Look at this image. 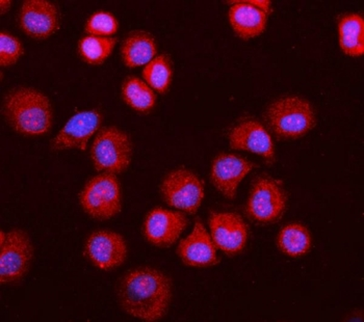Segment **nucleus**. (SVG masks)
Returning <instances> with one entry per match:
<instances>
[{
	"label": "nucleus",
	"instance_id": "obj_24",
	"mask_svg": "<svg viewBox=\"0 0 364 322\" xmlns=\"http://www.w3.org/2000/svg\"><path fill=\"white\" fill-rule=\"evenodd\" d=\"M117 18L109 12L99 11L91 16L85 23V31L96 37H112L118 31Z\"/></svg>",
	"mask_w": 364,
	"mask_h": 322
},
{
	"label": "nucleus",
	"instance_id": "obj_11",
	"mask_svg": "<svg viewBox=\"0 0 364 322\" xmlns=\"http://www.w3.org/2000/svg\"><path fill=\"white\" fill-rule=\"evenodd\" d=\"M210 229L211 240L217 249L228 255L240 253L248 242L246 222L237 213H211Z\"/></svg>",
	"mask_w": 364,
	"mask_h": 322
},
{
	"label": "nucleus",
	"instance_id": "obj_14",
	"mask_svg": "<svg viewBox=\"0 0 364 322\" xmlns=\"http://www.w3.org/2000/svg\"><path fill=\"white\" fill-rule=\"evenodd\" d=\"M229 145L233 150L247 151L259 155L267 163L275 162V148L271 134L255 120L242 122L231 129Z\"/></svg>",
	"mask_w": 364,
	"mask_h": 322
},
{
	"label": "nucleus",
	"instance_id": "obj_23",
	"mask_svg": "<svg viewBox=\"0 0 364 322\" xmlns=\"http://www.w3.org/2000/svg\"><path fill=\"white\" fill-rule=\"evenodd\" d=\"M173 69L170 58L166 54L157 55L143 70L144 81L154 91L164 94L172 82Z\"/></svg>",
	"mask_w": 364,
	"mask_h": 322
},
{
	"label": "nucleus",
	"instance_id": "obj_16",
	"mask_svg": "<svg viewBox=\"0 0 364 322\" xmlns=\"http://www.w3.org/2000/svg\"><path fill=\"white\" fill-rule=\"evenodd\" d=\"M177 254L188 267H208L219 262L217 247L201 222H196L192 233L181 240Z\"/></svg>",
	"mask_w": 364,
	"mask_h": 322
},
{
	"label": "nucleus",
	"instance_id": "obj_21",
	"mask_svg": "<svg viewBox=\"0 0 364 322\" xmlns=\"http://www.w3.org/2000/svg\"><path fill=\"white\" fill-rule=\"evenodd\" d=\"M123 100L128 107L139 112H148L155 107L156 95L146 81L129 77L123 82L121 90Z\"/></svg>",
	"mask_w": 364,
	"mask_h": 322
},
{
	"label": "nucleus",
	"instance_id": "obj_12",
	"mask_svg": "<svg viewBox=\"0 0 364 322\" xmlns=\"http://www.w3.org/2000/svg\"><path fill=\"white\" fill-rule=\"evenodd\" d=\"M188 227V220L179 211L155 208L148 213L144 222L146 240L156 247H171Z\"/></svg>",
	"mask_w": 364,
	"mask_h": 322
},
{
	"label": "nucleus",
	"instance_id": "obj_15",
	"mask_svg": "<svg viewBox=\"0 0 364 322\" xmlns=\"http://www.w3.org/2000/svg\"><path fill=\"white\" fill-rule=\"evenodd\" d=\"M19 24L28 37L46 39L58 29V9L46 0H28L20 10Z\"/></svg>",
	"mask_w": 364,
	"mask_h": 322
},
{
	"label": "nucleus",
	"instance_id": "obj_10",
	"mask_svg": "<svg viewBox=\"0 0 364 322\" xmlns=\"http://www.w3.org/2000/svg\"><path fill=\"white\" fill-rule=\"evenodd\" d=\"M102 114L96 109L84 110L72 116L53 141L55 150L78 149L85 151L90 139L97 134Z\"/></svg>",
	"mask_w": 364,
	"mask_h": 322
},
{
	"label": "nucleus",
	"instance_id": "obj_18",
	"mask_svg": "<svg viewBox=\"0 0 364 322\" xmlns=\"http://www.w3.org/2000/svg\"><path fill=\"white\" fill-rule=\"evenodd\" d=\"M156 53L157 46L154 37L143 31H136L128 36L121 47L123 62L129 68L146 66L156 58Z\"/></svg>",
	"mask_w": 364,
	"mask_h": 322
},
{
	"label": "nucleus",
	"instance_id": "obj_9",
	"mask_svg": "<svg viewBox=\"0 0 364 322\" xmlns=\"http://www.w3.org/2000/svg\"><path fill=\"white\" fill-rule=\"evenodd\" d=\"M85 255L97 269L112 270L127 260V242L116 232H94L85 242Z\"/></svg>",
	"mask_w": 364,
	"mask_h": 322
},
{
	"label": "nucleus",
	"instance_id": "obj_1",
	"mask_svg": "<svg viewBox=\"0 0 364 322\" xmlns=\"http://www.w3.org/2000/svg\"><path fill=\"white\" fill-rule=\"evenodd\" d=\"M171 299L172 286L168 277L149 267L128 272L119 287L122 309L146 322L161 321L167 313Z\"/></svg>",
	"mask_w": 364,
	"mask_h": 322
},
{
	"label": "nucleus",
	"instance_id": "obj_17",
	"mask_svg": "<svg viewBox=\"0 0 364 322\" xmlns=\"http://www.w3.org/2000/svg\"><path fill=\"white\" fill-rule=\"evenodd\" d=\"M229 22L238 37L252 39L266 31L267 14L250 1H238L229 10Z\"/></svg>",
	"mask_w": 364,
	"mask_h": 322
},
{
	"label": "nucleus",
	"instance_id": "obj_20",
	"mask_svg": "<svg viewBox=\"0 0 364 322\" xmlns=\"http://www.w3.org/2000/svg\"><path fill=\"white\" fill-rule=\"evenodd\" d=\"M278 247L287 256L298 258L306 255L311 247L309 229L300 224H289L278 234Z\"/></svg>",
	"mask_w": 364,
	"mask_h": 322
},
{
	"label": "nucleus",
	"instance_id": "obj_7",
	"mask_svg": "<svg viewBox=\"0 0 364 322\" xmlns=\"http://www.w3.org/2000/svg\"><path fill=\"white\" fill-rule=\"evenodd\" d=\"M164 201L168 206L194 215L204 199L203 182L186 168H178L166 176L161 186Z\"/></svg>",
	"mask_w": 364,
	"mask_h": 322
},
{
	"label": "nucleus",
	"instance_id": "obj_8",
	"mask_svg": "<svg viewBox=\"0 0 364 322\" xmlns=\"http://www.w3.org/2000/svg\"><path fill=\"white\" fill-rule=\"evenodd\" d=\"M287 197L279 182L267 177L255 180L247 201L249 218L262 224L275 222L284 213Z\"/></svg>",
	"mask_w": 364,
	"mask_h": 322
},
{
	"label": "nucleus",
	"instance_id": "obj_4",
	"mask_svg": "<svg viewBox=\"0 0 364 322\" xmlns=\"http://www.w3.org/2000/svg\"><path fill=\"white\" fill-rule=\"evenodd\" d=\"M90 153L99 172L120 174L127 170L132 162V141L129 135L119 128H102L96 134Z\"/></svg>",
	"mask_w": 364,
	"mask_h": 322
},
{
	"label": "nucleus",
	"instance_id": "obj_3",
	"mask_svg": "<svg viewBox=\"0 0 364 322\" xmlns=\"http://www.w3.org/2000/svg\"><path fill=\"white\" fill-rule=\"evenodd\" d=\"M267 120L281 139L304 136L316 125V114L309 101L300 97H284L274 101L267 110Z\"/></svg>",
	"mask_w": 364,
	"mask_h": 322
},
{
	"label": "nucleus",
	"instance_id": "obj_5",
	"mask_svg": "<svg viewBox=\"0 0 364 322\" xmlns=\"http://www.w3.org/2000/svg\"><path fill=\"white\" fill-rule=\"evenodd\" d=\"M85 213L99 220H109L122 208L121 189L114 174H100L92 178L80 195Z\"/></svg>",
	"mask_w": 364,
	"mask_h": 322
},
{
	"label": "nucleus",
	"instance_id": "obj_25",
	"mask_svg": "<svg viewBox=\"0 0 364 322\" xmlns=\"http://www.w3.org/2000/svg\"><path fill=\"white\" fill-rule=\"evenodd\" d=\"M24 49L21 42L11 35L1 31L0 33V65L1 67L12 66L23 55Z\"/></svg>",
	"mask_w": 364,
	"mask_h": 322
},
{
	"label": "nucleus",
	"instance_id": "obj_6",
	"mask_svg": "<svg viewBox=\"0 0 364 322\" xmlns=\"http://www.w3.org/2000/svg\"><path fill=\"white\" fill-rule=\"evenodd\" d=\"M33 257L28 233L16 229L0 232V282L14 283L26 276Z\"/></svg>",
	"mask_w": 364,
	"mask_h": 322
},
{
	"label": "nucleus",
	"instance_id": "obj_22",
	"mask_svg": "<svg viewBox=\"0 0 364 322\" xmlns=\"http://www.w3.org/2000/svg\"><path fill=\"white\" fill-rule=\"evenodd\" d=\"M116 44V38L89 35L80 41L78 53L87 64L101 65L111 56Z\"/></svg>",
	"mask_w": 364,
	"mask_h": 322
},
{
	"label": "nucleus",
	"instance_id": "obj_13",
	"mask_svg": "<svg viewBox=\"0 0 364 322\" xmlns=\"http://www.w3.org/2000/svg\"><path fill=\"white\" fill-rule=\"evenodd\" d=\"M252 162L235 154H220L211 164L210 179L215 188L227 199L237 197V188L253 170Z\"/></svg>",
	"mask_w": 364,
	"mask_h": 322
},
{
	"label": "nucleus",
	"instance_id": "obj_2",
	"mask_svg": "<svg viewBox=\"0 0 364 322\" xmlns=\"http://www.w3.org/2000/svg\"><path fill=\"white\" fill-rule=\"evenodd\" d=\"M4 114L16 132L26 136L46 134L53 126L50 101L41 92L29 87L9 93L4 99Z\"/></svg>",
	"mask_w": 364,
	"mask_h": 322
},
{
	"label": "nucleus",
	"instance_id": "obj_19",
	"mask_svg": "<svg viewBox=\"0 0 364 322\" xmlns=\"http://www.w3.org/2000/svg\"><path fill=\"white\" fill-rule=\"evenodd\" d=\"M338 42L347 55L361 56L364 53V20L358 14L343 16L338 22Z\"/></svg>",
	"mask_w": 364,
	"mask_h": 322
},
{
	"label": "nucleus",
	"instance_id": "obj_26",
	"mask_svg": "<svg viewBox=\"0 0 364 322\" xmlns=\"http://www.w3.org/2000/svg\"><path fill=\"white\" fill-rule=\"evenodd\" d=\"M11 6H12V2H11L10 0H1V1H0V11H1V15L8 12V11L10 10Z\"/></svg>",
	"mask_w": 364,
	"mask_h": 322
}]
</instances>
